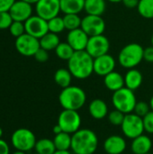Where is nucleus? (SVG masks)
Segmentation results:
<instances>
[{
	"instance_id": "obj_1",
	"label": "nucleus",
	"mask_w": 153,
	"mask_h": 154,
	"mask_svg": "<svg viewBox=\"0 0 153 154\" xmlns=\"http://www.w3.org/2000/svg\"><path fill=\"white\" fill-rule=\"evenodd\" d=\"M68 69L73 78L86 79L94 73V58L86 50L75 51L68 60Z\"/></svg>"
},
{
	"instance_id": "obj_2",
	"label": "nucleus",
	"mask_w": 153,
	"mask_h": 154,
	"mask_svg": "<svg viewBox=\"0 0 153 154\" xmlns=\"http://www.w3.org/2000/svg\"><path fill=\"white\" fill-rule=\"evenodd\" d=\"M98 147L96 134L90 129H79L72 134L71 151L74 154H94Z\"/></svg>"
},
{
	"instance_id": "obj_3",
	"label": "nucleus",
	"mask_w": 153,
	"mask_h": 154,
	"mask_svg": "<svg viewBox=\"0 0 153 154\" xmlns=\"http://www.w3.org/2000/svg\"><path fill=\"white\" fill-rule=\"evenodd\" d=\"M87 101L85 91L78 86H69L62 88L59 95V102L63 109L78 111Z\"/></svg>"
},
{
	"instance_id": "obj_4",
	"label": "nucleus",
	"mask_w": 153,
	"mask_h": 154,
	"mask_svg": "<svg viewBox=\"0 0 153 154\" xmlns=\"http://www.w3.org/2000/svg\"><path fill=\"white\" fill-rule=\"evenodd\" d=\"M144 49L142 45L132 42L124 46L118 54L119 64L127 69L136 68L143 60Z\"/></svg>"
},
{
	"instance_id": "obj_5",
	"label": "nucleus",
	"mask_w": 153,
	"mask_h": 154,
	"mask_svg": "<svg viewBox=\"0 0 153 154\" xmlns=\"http://www.w3.org/2000/svg\"><path fill=\"white\" fill-rule=\"evenodd\" d=\"M136 103L137 100L134 91L126 87L114 92L112 96V104L115 109L123 112L124 115L133 113Z\"/></svg>"
},
{
	"instance_id": "obj_6",
	"label": "nucleus",
	"mask_w": 153,
	"mask_h": 154,
	"mask_svg": "<svg viewBox=\"0 0 153 154\" xmlns=\"http://www.w3.org/2000/svg\"><path fill=\"white\" fill-rule=\"evenodd\" d=\"M11 141L15 150L25 152L34 149L37 142L34 134L26 128H19L15 130L12 134Z\"/></svg>"
},
{
	"instance_id": "obj_7",
	"label": "nucleus",
	"mask_w": 153,
	"mask_h": 154,
	"mask_svg": "<svg viewBox=\"0 0 153 154\" xmlns=\"http://www.w3.org/2000/svg\"><path fill=\"white\" fill-rule=\"evenodd\" d=\"M121 128L124 135L132 140L142 135L145 132L142 117L133 112L125 115Z\"/></svg>"
},
{
	"instance_id": "obj_8",
	"label": "nucleus",
	"mask_w": 153,
	"mask_h": 154,
	"mask_svg": "<svg viewBox=\"0 0 153 154\" xmlns=\"http://www.w3.org/2000/svg\"><path fill=\"white\" fill-rule=\"evenodd\" d=\"M81 116L78 111L63 109L59 115L58 125L61 127L62 131L69 134H73L78 132L81 126Z\"/></svg>"
},
{
	"instance_id": "obj_9",
	"label": "nucleus",
	"mask_w": 153,
	"mask_h": 154,
	"mask_svg": "<svg viewBox=\"0 0 153 154\" xmlns=\"http://www.w3.org/2000/svg\"><path fill=\"white\" fill-rule=\"evenodd\" d=\"M40 48V40L26 32L15 39V49L23 56H34Z\"/></svg>"
},
{
	"instance_id": "obj_10",
	"label": "nucleus",
	"mask_w": 153,
	"mask_h": 154,
	"mask_svg": "<svg viewBox=\"0 0 153 154\" xmlns=\"http://www.w3.org/2000/svg\"><path fill=\"white\" fill-rule=\"evenodd\" d=\"M109 50L110 41L104 34L89 37L86 51L94 59L108 53Z\"/></svg>"
},
{
	"instance_id": "obj_11",
	"label": "nucleus",
	"mask_w": 153,
	"mask_h": 154,
	"mask_svg": "<svg viewBox=\"0 0 153 154\" xmlns=\"http://www.w3.org/2000/svg\"><path fill=\"white\" fill-rule=\"evenodd\" d=\"M89 37L104 34L106 30V22L100 15L87 14L82 18L80 27Z\"/></svg>"
},
{
	"instance_id": "obj_12",
	"label": "nucleus",
	"mask_w": 153,
	"mask_h": 154,
	"mask_svg": "<svg viewBox=\"0 0 153 154\" xmlns=\"http://www.w3.org/2000/svg\"><path fill=\"white\" fill-rule=\"evenodd\" d=\"M24 26L26 33L39 40L49 32L48 21L37 14H32L26 22H24Z\"/></svg>"
},
{
	"instance_id": "obj_13",
	"label": "nucleus",
	"mask_w": 153,
	"mask_h": 154,
	"mask_svg": "<svg viewBox=\"0 0 153 154\" xmlns=\"http://www.w3.org/2000/svg\"><path fill=\"white\" fill-rule=\"evenodd\" d=\"M60 11V0H39L35 4V13L46 21L58 16Z\"/></svg>"
},
{
	"instance_id": "obj_14",
	"label": "nucleus",
	"mask_w": 153,
	"mask_h": 154,
	"mask_svg": "<svg viewBox=\"0 0 153 154\" xmlns=\"http://www.w3.org/2000/svg\"><path fill=\"white\" fill-rule=\"evenodd\" d=\"M116 65L115 59L109 53L94 59V73L105 77L115 70Z\"/></svg>"
},
{
	"instance_id": "obj_15",
	"label": "nucleus",
	"mask_w": 153,
	"mask_h": 154,
	"mask_svg": "<svg viewBox=\"0 0 153 154\" xmlns=\"http://www.w3.org/2000/svg\"><path fill=\"white\" fill-rule=\"evenodd\" d=\"M32 5L23 0H16L9 10L14 21L26 22L32 15Z\"/></svg>"
},
{
	"instance_id": "obj_16",
	"label": "nucleus",
	"mask_w": 153,
	"mask_h": 154,
	"mask_svg": "<svg viewBox=\"0 0 153 154\" xmlns=\"http://www.w3.org/2000/svg\"><path fill=\"white\" fill-rule=\"evenodd\" d=\"M88 39L89 36L81 28L69 31L67 35V42L74 49L75 51H85Z\"/></svg>"
},
{
	"instance_id": "obj_17",
	"label": "nucleus",
	"mask_w": 153,
	"mask_h": 154,
	"mask_svg": "<svg viewBox=\"0 0 153 154\" xmlns=\"http://www.w3.org/2000/svg\"><path fill=\"white\" fill-rule=\"evenodd\" d=\"M126 147V141L120 135H111L104 142V150L107 154H122Z\"/></svg>"
},
{
	"instance_id": "obj_18",
	"label": "nucleus",
	"mask_w": 153,
	"mask_h": 154,
	"mask_svg": "<svg viewBox=\"0 0 153 154\" xmlns=\"http://www.w3.org/2000/svg\"><path fill=\"white\" fill-rule=\"evenodd\" d=\"M152 148V142L148 135L142 134L132 141L131 149L134 154L150 153Z\"/></svg>"
},
{
	"instance_id": "obj_19",
	"label": "nucleus",
	"mask_w": 153,
	"mask_h": 154,
	"mask_svg": "<svg viewBox=\"0 0 153 154\" xmlns=\"http://www.w3.org/2000/svg\"><path fill=\"white\" fill-rule=\"evenodd\" d=\"M88 111L90 116L96 120H101L108 116L107 104L99 98L94 99L89 103Z\"/></svg>"
},
{
	"instance_id": "obj_20",
	"label": "nucleus",
	"mask_w": 153,
	"mask_h": 154,
	"mask_svg": "<svg viewBox=\"0 0 153 154\" xmlns=\"http://www.w3.org/2000/svg\"><path fill=\"white\" fill-rule=\"evenodd\" d=\"M104 84L108 90L115 92L124 87V77L114 70L104 77Z\"/></svg>"
},
{
	"instance_id": "obj_21",
	"label": "nucleus",
	"mask_w": 153,
	"mask_h": 154,
	"mask_svg": "<svg viewBox=\"0 0 153 154\" xmlns=\"http://www.w3.org/2000/svg\"><path fill=\"white\" fill-rule=\"evenodd\" d=\"M142 80L143 77L139 69H130L124 76V87L134 91L142 86Z\"/></svg>"
},
{
	"instance_id": "obj_22",
	"label": "nucleus",
	"mask_w": 153,
	"mask_h": 154,
	"mask_svg": "<svg viewBox=\"0 0 153 154\" xmlns=\"http://www.w3.org/2000/svg\"><path fill=\"white\" fill-rule=\"evenodd\" d=\"M60 11L66 14H79L84 10L85 0H60Z\"/></svg>"
},
{
	"instance_id": "obj_23",
	"label": "nucleus",
	"mask_w": 153,
	"mask_h": 154,
	"mask_svg": "<svg viewBox=\"0 0 153 154\" xmlns=\"http://www.w3.org/2000/svg\"><path fill=\"white\" fill-rule=\"evenodd\" d=\"M106 8V0H85L84 10L87 14L102 16Z\"/></svg>"
},
{
	"instance_id": "obj_24",
	"label": "nucleus",
	"mask_w": 153,
	"mask_h": 154,
	"mask_svg": "<svg viewBox=\"0 0 153 154\" xmlns=\"http://www.w3.org/2000/svg\"><path fill=\"white\" fill-rule=\"evenodd\" d=\"M71 141L72 134L65 132L55 134L53 139V143L57 151H69L71 149Z\"/></svg>"
},
{
	"instance_id": "obj_25",
	"label": "nucleus",
	"mask_w": 153,
	"mask_h": 154,
	"mask_svg": "<svg viewBox=\"0 0 153 154\" xmlns=\"http://www.w3.org/2000/svg\"><path fill=\"white\" fill-rule=\"evenodd\" d=\"M60 40L58 34L53 33V32H47L44 36H42L40 39V46L41 48L50 51H54L57 46L60 44Z\"/></svg>"
},
{
	"instance_id": "obj_26",
	"label": "nucleus",
	"mask_w": 153,
	"mask_h": 154,
	"mask_svg": "<svg viewBox=\"0 0 153 154\" xmlns=\"http://www.w3.org/2000/svg\"><path fill=\"white\" fill-rule=\"evenodd\" d=\"M72 78L73 76L69 70V69H64V68L59 69L56 70L54 74V80L56 84L62 88H65L71 85Z\"/></svg>"
},
{
	"instance_id": "obj_27",
	"label": "nucleus",
	"mask_w": 153,
	"mask_h": 154,
	"mask_svg": "<svg viewBox=\"0 0 153 154\" xmlns=\"http://www.w3.org/2000/svg\"><path fill=\"white\" fill-rule=\"evenodd\" d=\"M34 150L39 154H53L57 150L53 140L48 138H42L36 142Z\"/></svg>"
},
{
	"instance_id": "obj_28",
	"label": "nucleus",
	"mask_w": 153,
	"mask_h": 154,
	"mask_svg": "<svg viewBox=\"0 0 153 154\" xmlns=\"http://www.w3.org/2000/svg\"><path fill=\"white\" fill-rule=\"evenodd\" d=\"M54 51H55L56 56L59 59L62 60H67V61L72 57V55L75 52L74 49L67 42H60V44L57 46V48Z\"/></svg>"
},
{
	"instance_id": "obj_29",
	"label": "nucleus",
	"mask_w": 153,
	"mask_h": 154,
	"mask_svg": "<svg viewBox=\"0 0 153 154\" xmlns=\"http://www.w3.org/2000/svg\"><path fill=\"white\" fill-rule=\"evenodd\" d=\"M63 21L66 30L72 31L81 27L82 18L78 15V14H66L63 16Z\"/></svg>"
},
{
	"instance_id": "obj_30",
	"label": "nucleus",
	"mask_w": 153,
	"mask_h": 154,
	"mask_svg": "<svg viewBox=\"0 0 153 154\" xmlns=\"http://www.w3.org/2000/svg\"><path fill=\"white\" fill-rule=\"evenodd\" d=\"M137 9L143 18L153 19V0H140Z\"/></svg>"
},
{
	"instance_id": "obj_31",
	"label": "nucleus",
	"mask_w": 153,
	"mask_h": 154,
	"mask_svg": "<svg viewBox=\"0 0 153 154\" xmlns=\"http://www.w3.org/2000/svg\"><path fill=\"white\" fill-rule=\"evenodd\" d=\"M48 28H49V32L56 33V34L62 32L64 30H66L63 17H60L58 15V16H55V17L51 18L50 20H49L48 21Z\"/></svg>"
},
{
	"instance_id": "obj_32",
	"label": "nucleus",
	"mask_w": 153,
	"mask_h": 154,
	"mask_svg": "<svg viewBox=\"0 0 153 154\" xmlns=\"http://www.w3.org/2000/svg\"><path fill=\"white\" fill-rule=\"evenodd\" d=\"M124 116H125V115L117 109L111 111L110 113H108V116H107L108 121L110 122L111 125H113L115 126H121L124 122Z\"/></svg>"
},
{
	"instance_id": "obj_33",
	"label": "nucleus",
	"mask_w": 153,
	"mask_h": 154,
	"mask_svg": "<svg viewBox=\"0 0 153 154\" xmlns=\"http://www.w3.org/2000/svg\"><path fill=\"white\" fill-rule=\"evenodd\" d=\"M9 32L12 34V36L18 38L19 36L23 35V33H25V26H24V23L23 22H17V21H14L12 23V24L9 27Z\"/></svg>"
},
{
	"instance_id": "obj_34",
	"label": "nucleus",
	"mask_w": 153,
	"mask_h": 154,
	"mask_svg": "<svg viewBox=\"0 0 153 154\" xmlns=\"http://www.w3.org/2000/svg\"><path fill=\"white\" fill-rule=\"evenodd\" d=\"M151 111V109L150 104H148V103H146L144 101H139L135 105L133 113L138 115L141 117H143Z\"/></svg>"
},
{
	"instance_id": "obj_35",
	"label": "nucleus",
	"mask_w": 153,
	"mask_h": 154,
	"mask_svg": "<svg viewBox=\"0 0 153 154\" xmlns=\"http://www.w3.org/2000/svg\"><path fill=\"white\" fill-rule=\"evenodd\" d=\"M14 22L9 12H0V30L9 29Z\"/></svg>"
},
{
	"instance_id": "obj_36",
	"label": "nucleus",
	"mask_w": 153,
	"mask_h": 154,
	"mask_svg": "<svg viewBox=\"0 0 153 154\" xmlns=\"http://www.w3.org/2000/svg\"><path fill=\"white\" fill-rule=\"evenodd\" d=\"M144 131L148 134H153V111L149 112L145 116L142 117Z\"/></svg>"
},
{
	"instance_id": "obj_37",
	"label": "nucleus",
	"mask_w": 153,
	"mask_h": 154,
	"mask_svg": "<svg viewBox=\"0 0 153 154\" xmlns=\"http://www.w3.org/2000/svg\"><path fill=\"white\" fill-rule=\"evenodd\" d=\"M33 57L39 62H46L49 60V51L42 48H40Z\"/></svg>"
},
{
	"instance_id": "obj_38",
	"label": "nucleus",
	"mask_w": 153,
	"mask_h": 154,
	"mask_svg": "<svg viewBox=\"0 0 153 154\" xmlns=\"http://www.w3.org/2000/svg\"><path fill=\"white\" fill-rule=\"evenodd\" d=\"M16 0H0V12H9Z\"/></svg>"
},
{
	"instance_id": "obj_39",
	"label": "nucleus",
	"mask_w": 153,
	"mask_h": 154,
	"mask_svg": "<svg viewBox=\"0 0 153 154\" xmlns=\"http://www.w3.org/2000/svg\"><path fill=\"white\" fill-rule=\"evenodd\" d=\"M143 60H146L147 62L153 63V46H150L144 49Z\"/></svg>"
},
{
	"instance_id": "obj_40",
	"label": "nucleus",
	"mask_w": 153,
	"mask_h": 154,
	"mask_svg": "<svg viewBox=\"0 0 153 154\" xmlns=\"http://www.w3.org/2000/svg\"><path fill=\"white\" fill-rule=\"evenodd\" d=\"M139 2L140 0H123V4L124 5V6L129 9L137 8Z\"/></svg>"
},
{
	"instance_id": "obj_41",
	"label": "nucleus",
	"mask_w": 153,
	"mask_h": 154,
	"mask_svg": "<svg viewBox=\"0 0 153 154\" xmlns=\"http://www.w3.org/2000/svg\"><path fill=\"white\" fill-rule=\"evenodd\" d=\"M10 149L7 143L2 139H0V154H9Z\"/></svg>"
},
{
	"instance_id": "obj_42",
	"label": "nucleus",
	"mask_w": 153,
	"mask_h": 154,
	"mask_svg": "<svg viewBox=\"0 0 153 154\" xmlns=\"http://www.w3.org/2000/svg\"><path fill=\"white\" fill-rule=\"evenodd\" d=\"M52 131H53V133H54V134H60V133H61V132H63L62 131V129H61V127L57 124L54 127H53V129H52Z\"/></svg>"
},
{
	"instance_id": "obj_43",
	"label": "nucleus",
	"mask_w": 153,
	"mask_h": 154,
	"mask_svg": "<svg viewBox=\"0 0 153 154\" xmlns=\"http://www.w3.org/2000/svg\"><path fill=\"white\" fill-rule=\"evenodd\" d=\"M53 154H72L69 151H56Z\"/></svg>"
},
{
	"instance_id": "obj_44",
	"label": "nucleus",
	"mask_w": 153,
	"mask_h": 154,
	"mask_svg": "<svg viewBox=\"0 0 153 154\" xmlns=\"http://www.w3.org/2000/svg\"><path fill=\"white\" fill-rule=\"evenodd\" d=\"M23 1H25V2H27L29 4H32V5H35L39 0H23Z\"/></svg>"
},
{
	"instance_id": "obj_45",
	"label": "nucleus",
	"mask_w": 153,
	"mask_h": 154,
	"mask_svg": "<svg viewBox=\"0 0 153 154\" xmlns=\"http://www.w3.org/2000/svg\"><path fill=\"white\" fill-rule=\"evenodd\" d=\"M150 106H151V111H153V96L151 97V100H150Z\"/></svg>"
},
{
	"instance_id": "obj_46",
	"label": "nucleus",
	"mask_w": 153,
	"mask_h": 154,
	"mask_svg": "<svg viewBox=\"0 0 153 154\" xmlns=\"http://www.w3.org/2000/svg\"><path fill=\"white\" fill-rule=\"evenodd\" d=\"M106 1H109L111 3H120V2H123V0H106Z\"/></svg>"
},
{
	"instance_id": "obj_47",
	"label": "nucleus",
	"mask_w": 153,
	"mask_h": 154,
	"mask_svg": "<svg viewBox=\"0 0 153 154\" xmlns=\"http://www.w3.org/2000/svg\"><path fill=\"white\" fill-rule=\"evenodd\" d=\"M13 154H26V153H25V152H22V151H17V150H16V152H14Z\"/></svg>"
},
{
	"instance_id": "obj_48",
	"label": "nucleus",
	"mask_w": 153,
	"mask_h": 154,
	"mask_svg": "<svg viewBox=\"0 0 153 154\" xmlns=\"http://www.w3.org/2000/svg\"><path fill=\"white\" fill-rule=\"evenodd\" d=\"M2 135H3V130H2V128L0 127V139H1V137H2Z\"/></svg>"
},
{
	"instance_id": "obj_49",
	"label": "nucleus",
	"mask_w": 153,
	"mask_h": 154,
	"mask_svg": "<svg viewBox=\"0 0 153 154\" xmlns=\"http://www.w3.org/2000/svg\"><path fill=\"white\" fill-rule=\"evenodd\" d=\"M151 46H153V33L151 35Z\"/></svg>"
},
{
	"instance_id": "obj_50",
	"label": "nucleus",
	"mask_w": 153,
	"mask_h": 154,
	"mask_svg": "<svg viewBox=\"0 0 153 154\" xmlns=\"http://www.w3.org/2000/svg\"><path fill=\"white\" fill-rule=\"evenodd\" d=\"M33 154H39V153H37V152H35V153H33Z\"/></svg>"
},
{
	"instance_id": "obj_51",
	"label": "nucleus",
	"mask_w": 153,
	"mask_h": 154,
	"mask_svg": "<svg viewBox=\"0 0 153 154\" xmlns=\"http://www.w3.org/2000/svg\"><path fill=\"white\" fill-rule=\"evenodd\" d=\"M147 154H152V153H151V152H150V153H147Z\"/></svg>"
}]
</instances>
